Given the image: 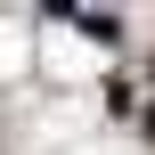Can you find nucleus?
I'll return each instance as SVG.
<instances>
[{
  "label": "nucleus",
  "instance_id": "obj_1",
  "mask_svg": "<svg viewBox=\"0 0 155 155\" xmlns=\"http://www.w3.org/2000/svg\"><path fill=\"white\" fill-rule=\"evenodd\" d=\"M147 139H155V114H147Z\"/></svg>",
  "mask_w": 155,
  "mask_h": 155
}]
</instances>
